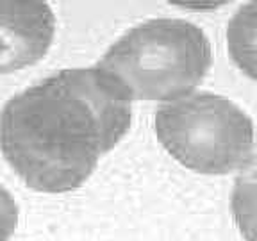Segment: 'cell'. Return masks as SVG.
I'll list each match as a JSON object with an SVG mask.
<instances>
[{
	"label": "cell",
	"mask_w": 257,
	"mask_h": 241,
	"mask_svg": "<svg viewBox=\"0 0 257 241\" xmlns=\"http://www.w3.org/2000/svg\"><path fill=\"white\" fill-rule=\"evenodd\" d=\"M18 225V205L11 193L0 184V241H9Z\"/></svg>",
	"instance_id": "5"
},
{
	"label": "cell",
	"mask_w": 257,
	"mask_h": 241,
	"mask_svg": "<svg viewBox=\"0 0 257 241\" xmlns=\"http://www.w3.org/2000/svg\"><path fill=\"white\" fill-rule=\"evenodd\" d=\"M56 18L43 2H0V73L38 63L52 45Z\"/></svg>",
	"instance_id": "4"
},
{
	"label": "cell",
	"mask_w": 257,
	"mask_h": 241,
	"mask_svg": "<svg viewBox=\"0 0 257 241\" xmlns=\"http://www.w3.org/2000/svg\"><path fill=\"white\" fill-rule=\"evenodd\" d=\"M131 118V102L95 66L61 70L6 104L0 149L29 188L72 191L127 134Z\"/></svg>",
	"instance_id": "1"
},
{
	"label": "cell",
	"mask_w": 257,
	"mask_h": 241,
	"mask_svg": "<svg viewBox=\"0 0 257 241\" xmlns=\"http://www.w3.org/2000/svg\"><path fill=\"white\" fill-rule=\"evenodd\" d=\"M211 57V43L197 25L159 18L125 32L95 68L123 100L172 102L200 84Z\"/></svg>",
	"instance_id": "2"
},
{
	"label": "cell",
	"mask_w": 257,
	"mask_h": 241,
	"mask_svg": "<svg viewBox=\"0 0 257 241\" xmlns=\"http://www.w3.org/2000/svg\"><path fill=\"white\" fill-rule=\"evenodd\" d=\"M156 134L172 157L198 173L223 175L253 161V125L248 114L207 91L161 105Z\"/></svg>",
	"instance_id": "3"
}]
</instances>
